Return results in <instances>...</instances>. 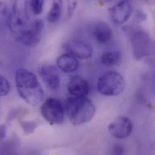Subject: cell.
<instances>
[{"instance_id":"obj_23","label":"cell","mask_w":155,"mask_h":155,"mask_svg":"<svg viewBox=\"0 0 155 155\" xmlns=\"http://www.w3.org/2000/svg\"><path fill=\"white\" fill-rule=\"evenodd\" d=\"M7 13V7L4 3L0 2V15H6Z\"/></svg>"},{"instance_id":"obj_15","label":"cell","mask_w":155,"mask_h":155,"mask_svg":"<svg viewBox=\"0 0 155 155\" xmlns=\"http://www.w3.org/2000/svg\"><path fill=\"white\" fill-rule=\"evenodd\" d=\"M62 1H54L51 9L47 15V20L51 24H55L59 21L62 12Z\"/></svg>"},{"instance_id":"obj_17","label":"cell","mask_w":155,"mask_h":155,"mask_svg":"<svg viewBox=\"0 0 155 155\" xmlns=\"http://www.w3.org/2000/svg\"><path fill=\"white\" fill-rule=\"evenodd\" d=\"M10 90V84L8 80L0 74V97L8 94Z\"/></svg>"},{"instance_id":"obj_14","label":"cell","mask_w":155,"mask_h":155,"mask_svg":"<svg viewBox=\"0 0 155 155\" xmlns=\"http://www.w3.org/2000/svg\"><path fill=\"white\" fill-rule=\"evenodd\" d=\"M121 54L120 51H110L104 53L101 58V62L106 67L115 66L121 61Z\"/></svg>"},{"instance_id":"obj_3","label":"cell","mask_w":155,"mask_h":155,"mask_svg":"<svg viewBox=\"0 0 155 155\" xmlns=\"http://www.w3.org/2000/svg\"><path fill=\"white\" fill-rule=\"evenodd\" d=\"M123 30L130 39L134 56L137 60H141L151 53L152 44L150 36L144 30L137 27L124 26Z\"/></svg>"},{"instance_id":"obj_2","label":"cell","mask_w":155,"mask_h":155,"mask_svg":"<svg viewBox=\"0 0 155 155\" xmlns=\"http://www.w3.org/2000/svg\"><path fill=\"white\" fill-rule=\"evenodd\" d=\"M67 114L71 123L78 126L89 122L95 114V107L86 97H71L67 100Z\"/></svg>"},{"instance_id":"obj_4","label":"cell","mask_w":155,"mask_h":155,"mask_svg":"<svg viewBox=\"0 0 155 155\" xmlns=\"http://www.w3.org/2000/svg\"><path fill=\"white\" fill-rule=\"evenodd\" d=\"M126 81L119 73L107 71L100 76L97 83L98 91L104 96L114 97L121 94L125 89Z\"/></svg>"},{"instance_id":"obj_18","label":"cell","mask_w":155,"mask_h":155,"mask_svg":"<svg viewBox=\"0 0 155 155\" xmlns=\"http://www.w3.org/2000/svg\"><path fill=\"white\" fill-rule=\"evenodd\" d=\"M20 124L24 132L27 135L33 133L38 127L37 123L34 121H22Z\"/></svg>"},{"instance_id":"obj_21","label":"cell","mask_w":155,"mask_h":155,"mask_svg":"<svg viewBox=\"0 0 155 155\" xmlns=\"http://www.w3.org/2000/svg\"><path fill=\"white\" fill-rule=\"evenodd\" d=\"M76 5H77L76 1H71L69 2V5L68 7V15L69 18H70L73 15L76 9Z\"/></svg>"},{"instance_id":"obj_6","label":"cell","mask_w":155,"mask_h":155,"mask_svg":"<svg viewBox=\"0 0 155 155\" xmlns=\"http://www.w3.org/2000/svg\"><path fill=\"white\" fill-rule=\"evenodd\" d=\"M133 130L131 120L126 117H118L115 118L108 127L110 135L117 139H125L129 137Z\"/></svg>"},{"instance_id":"obj_16","label":"cell","mask_w":155,"mask_h":155,"mask_svg":"<svg viewBox=\"0 0 155 155\" xmlns=\"http://www.w3.org/2000/svg\"><path fill=\"white\" fill-rule=\"evenodd\" d=\"M27 2L29 5V8L33 15H39L42 12L44 1L42 0H33Z\"/></svg>"},{"instance_id":"obj_24","label":"cell","mask_w":155,"mask_h":155,"mask_svg":"<svg viewBox=\"0 0 155 155\" xmlns=\"http://www.w3.org/2000/svg\"></svg>"},{"instance_id":"obj_20","label":"cell","mask_w":155,"mask_h":155,"mask_svg":"<svg viewBox=\"0 0 155 155\" xmlns=\"http://www.w3.org/2000/svg\"><path fill=\"white\" fill-rule=\"evenodd\" d=\"M146 19V14L143 11L137 10L134 16V21L137 22H140L144 21Z\"/></svg>"},{"instance_id":"obj_10","label":"cell","mask_w":155,"mask_h":155,"mask_svg":"<svg viewBox=\"0 0 155 155\" xmlns=\"http://www.w3.org/2000/svg\"><path fill=\"white\" fill-rule=\"evenodd\" d=\"M39 74L48 87L56 91L60 86V75L56 67L45 65L39 68Z\"/></svg>"},{"instance_id":"obj_22","label":"cell","mask_w":155,"mask_h":155,"mask_svg":"<svg viewBox=\"0 0 155 155\" xmlns=\"http://www.w3.org/2000/svg\"><path fill=\"white\" fill-rule=\"evenodd\" d=\"M7 134V129L5 126L0 125V141L3 140Z\"/></svg>"},{"instance_id":"obj_8","label":"cell","mask_w":155,"mask_h":155,"mask_svg":"<svg viewBox=\"0 0 155 155\" xmlns=\"http://www.w3.org/2000/svg\"><path fill=\"white\" fill-rule=\"evenodd\" d=\"M65 48L68 54L77 59H87L92 56V47L90 44L84 41H70L65 45Z\"/></svg>"},{"instance_id":"obj_12","label":"cell","mask_w":155,"mask_h":155,"mask_svg":"<svg viewBox=\"0 0 155 155\" xmlns=\"http://www.w3.org/2000/svg\"><path fill=\"white\" fill-rule=\"evenodd\" d=\"M92 33L96 41L100 44H106L112 38V30L110 26L103 21L95 24L92 28Z\"/></svg>"},{"instance_id":"obj_7","label":"cell","mask_w":155,"mask_h":155,"mask_svg":"<svg viewBox=\"0 0 155 155\" xmlns=\"http://www.w3.org/2000/svg\"><path fill=\"white\" fill-rule=\"evenodd\" d=\"M133 12L132 3L129 1H122L109 8V13L112 21L117 24L126 22Z\"/></svg>"},{"instance_id":"obj_11","label":"cell","mask_w":155,"mask_h":155,"mask_svg":"<svg viewBox=\"0 0 155 155\" xmlns=\"http://www.w3.org/2000/svg\"><path fill=\"white\" fill-rule=\"evenodd\" d=\"M67 89L72 97H86L89 92L87 81L80 76H73L70 78Z\"/></svg>"},{"instance_id":"obj_9","label":"cell","mask_w":155,"mask_h":155,"mask_svg":"<svg viewBox=\"0 0 155 155\" xmlns=\"http://www.w3.org/2000/svg\"><path fill=\"white\" fill-rule=\"evenodd\" d=\"M44 26V24L42 20L35 19L33 21L31 28L17 39L25 45L33 47L39 42Z\"/></svg>"},{"instance_id":"obj_1","label":"cell","mask_w":155,"mask_h":155,"mask_svg":"<svg viewBox=\"0 0 155 155\" xmlns=\"http://www.w3.org/2000/svg\"><path fill=\"white\" fill-rule=\"evenodd\" d=\"M15 83L21 97L31 106H38L44 100V91L37 76L31 71L19 68L15 74Z\"/></svg>"},{"instance_id":"obj_13","label":"cell","mask_w":155,"mask_h":155,"mask_svg":"<svg viewBox=\"0 0 155 155\" xmlns=\"http://www.w3.org/2000/svg\"><path fill=\"white\" fill-rule=\"evenodd\" d=\"M56 63L58 68L65 73L74 72L78 67L77 58L68 53L60 56L58 58Z\"/></svg>"},{"instance_id":"obj_5","label":"cell","mask_w":155,"mask_h":155,"mask_svg":"<svg viewBox=\"0 0 155 155\" xmlns=\"http://www.w3.org/2000/svg\"><path fill=\"white\" fill-rule=\"evenodd\" d=\"M41 113L51 125H61L64 123V108L62 103L58 98H47L41 107Z\"/></svg>"},{"instance_id":"obj_19","label":"cell","mask_w":155,"mask_h":155,"mask_svg":"<svg viewBox=\"0 0 155 155\" xmlns=\"http://www.w3.org/2000/svg\"><path fill=\"white\" fill-rule=\"evenodd\" d=\"M124 153V149L123 146L120 144H116L113 147L110 154L109 155H123Z\"/></svg>"}]
</instances>
